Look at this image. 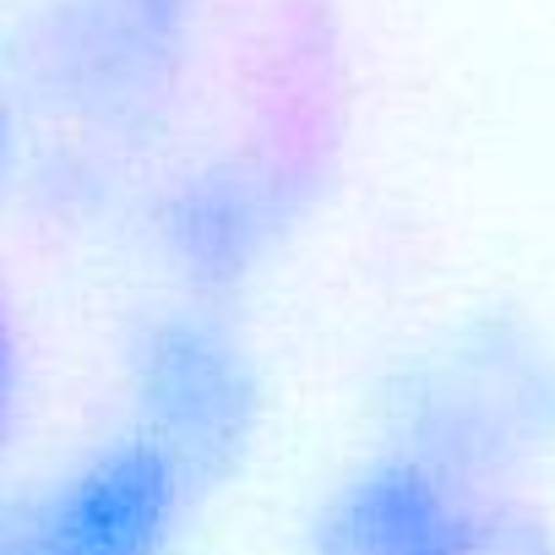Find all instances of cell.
<instances>
[{"instance_id":"6da1fadb","label":"cell","mask_w":555,"mask_h":555,"mask_svg":"<svg viewBox=\"0 0 555 555\" xmlns=\"http://www.w3.org/2000/svg\"><path fill=\"white\" fill-rule=\"evenodd\" d=\"M376 420V447L528 495L555 463V338L506 311L452 322L382 382Z\"/></svg>"},{"instance_id":"7a4b0ae2","label":"cell","mask_w":555,"mask_h":555,"mask_svg":"<svg viewBox=\"0 0 555 555\" xmlns=\"http://www.w3.org/2000/svg\"><path fill=\"white\" fill-rule=\"evenodd\" d=\"M322 196V153L311 142H234L175 164L142 196V234L191 300L234 306V295L284 256Z\"/></svg>"},{"instance_id":"3957f363","label":"cell","mask_w":555,"mask_h":555,"mask_svg":"<svg viewBox=\"0 0 555 555\" xmlns=\"http://www.w3.org/2000/svg\"><path fill=\"white\" fill-rule=\"evenodd\" d=\"M120 398V425L158 447L202 495L245 468L267 420L256 349L240 338L229 306L191 295H175L131 327Z\"/></svg>"},{"instance_id":"277c9868","label":"cell","mask_w":555,"mask_h":555,"mask_svg":"<svg viewBox=\"0 0 555 555\" xmlns=\"http://www.w3.org/2000/svg\"><path fill=\"white\" fill-rule=\"evenodd\" d=\"M202 490L115 425L0 490V555H180Z\"/></svg>"},{"instance_id":"5b68a950","label":"cell","mask_w":555,"mask_h":555,"mask_svg":"<svg viewBox=\"0 0 555 555\" xmlns=\"http://www.w3.org/2000/svg\"><path fill=\"white\" fill-rule=\"evenodd\" d=\"M300 555H555V533L522 490L371 447L317 495Z\"/></svg>"},{"instance_id":"8992f818","label":"cell","mask_w":555,"mask_h":555,"mask_svg":"<svg viewBox=\"0 0 555 555\" xmlns=\"http://www.w3.org/2000/svg\"><path fill=\"white\" fill-rule=\"evenodd\" d=\"M202 0H61L28 44V93L99 147L137 142L169 104Z\"/></svg>"},{"instance_id":"52a82bcc","label":"cell","mask_w":555,"mask_h":555,"mask_svg":"<svg viewBox=\"0 0 555 555\" xmlns=\"http://www.w3.org/2000/svg\"><path fill=\"white\" fill-rule=\"evenodd\" d=\"M23 430H28V338L7 295H0V490L17 474Z\"/></svg>"},{"instance_id":"ba28073f","label":"cell","mask_w":555,"mask_h":555,"mask_svg":"<svg viewBox=\"0 0 555 555\" xmlns=\"http://www.w3.org/2000/svg\"><path fill=\"white\" fill-rule=\"evenodd\" d=\"M23 142H28V131H23V88L7 72V61H0V196L12 191V180L23 169Z\"/></svg>"}]
</instances>
